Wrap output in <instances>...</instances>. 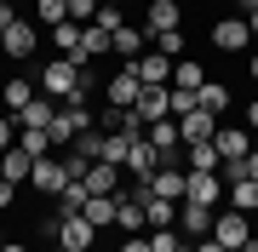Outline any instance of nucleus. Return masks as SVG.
<instances>
[{"mask_svg":"<svg viewBox=\"0 0 258 252\" xmlns=\"http://www.w3.org/2000/svg\"><path fill=\"white\" fill-rule=\"evenodd\" d=\"M103 98H109V109H138V98H144V75H138V63H120L109 80H103Z\"/></svg>","mask_w":258,"mask_h":252,"instance_id":"f257e3e1","label":"nucleus"},{"mask_svg":"<svg viewBox=\"0 0 258 252\" xmlns=\"http://www.w3.org/2000/svg\"><path fill=\"white\" fill-rule=\"evenodd\" d=\"M212 241H224L230 252H247L258 235H252V218L247 212H235V206H224L218 218H212Z\"/></svg>","mask_w":258,"mask_h":252,"instance_id":"f03ea898","label":"nucleus"},{"mask_svg":"<svg viewBox=\"0 0 258 252\" xmlns=\"http://www.w3.org/2000/svg\"><path fill=\"white\" fill-rule=\"evenodd\" d=\"M29 189L35 195H46V201H57L69 189V166H63V155H40L35 160V178H29Z\"/></svg>","mask_w":258,"mask_h":252,"instance_id":"7ed1b4c3","label":"nucleus"},{"mask_svg":"<svg viewBox=\"0 0 258 252\" xmlns=\"http://www.w3.org/2000/svg\"><path fill=\"white\" fill-rule=\"evenodd\" d=\"M207 40H212V52H247L252 46V29H247V18H218V23H212L207 29Z\"/></svg>","mask_w":258,"mask_h":252,"instance_id":"20e7f679","label":"nucleus"},{"mask_svg":"<svg viewBox=\"0 0 258 252\" xmlns=\"http://www.w3.org/2000/svg\"><path fill=\"white\" fill-rule=\"evenodd\" d=\"M98 246V229L86 224L81 212L75 218H57V252H92Z\"/></svg>","mask_w":258,"mask_h":252,"instance_id":"39448f33","label":"nucleus"},{"mask_svg":"<svg viewBox=\"0 0 258 252\" xmlns=\"http://www.w3.org/2000/svg\"><path fill=\"white\" fill-rule=\"evenodd\" d=\"M144 189H149V195H166V201H184V195H189V172H184V166H166V160H161V172H149V178H144Z\"/></svg>","mask_w":258,"mask_h":252,"instance_id":"423d86ee","label":"nucleus"},{"mask_svg":"<svg viewBox=\"0 0 258 252\" xmlns=\"http://www.w3.org/2000/svg\"><path fill=\"white\" fill-rule=\"evenodd\" d=\"M35 46H40V23L18 18V23L6 29V57H12V63H29V57H35Z\"/></svg>","mask_w":258,"mask_h":252,"instance_id":"0eeeda50","label":"nucleus"},{"mask_svg":"<svg viewBox=\"0 0 258 252\" xmlns=\"http://www.w3.org/2000/svg\"><path fill=\"white\" fill-rule=\"evenodd\" d=\"M144 29H149V40H155V35H172V29H184V6H178V0H149Z\"/></svg>","mask_w":258,"mask_h":252,"instance_id":"6e6552de","label":"nucleus"},{"mask_svg":"<svg viewBox=\"0 0 258 252\" xmlns=\"http://www.w3.org/2000/svg\"><path fill=\"white\" fill-rule=\"evenodd\" d=\"M98 57H115L109 52V29H98V23H81V46H75V63H98Z\"/></svg>","mask_w":258,"mask_h":252,"instance_id":"1a4fd4ad","label":"nucleus"},{"mask_svg":"<svg viewBox=\"0 0 258 252\" xmlns=\"http://www.w3.org/2000/svg\"><path fill=\"white\" fill-rule=\"evenodd\" d=\"M212 143H218L224 160H247V155H252V132H247V126H224V121H218Z\"/></svg>","mask_w":258,"mask_h":252,"instance_id":"9d476101","label":"nucleus"},{"mask_svg":"<svg viewBox=\"0 0 258 252\" xmlns=\"http://www.w3.org/2000/svg\"><path fill=\"white\" fill-rule=\"evenodd\" d=\"M212 206H201V201H178V229L189 235V241H201V235H212Z\"/></svg>","mask_w":258,"mask_h":252,"instance_id":"9b49d317","label":"nucleus"},{"mask_svg":"<svg viewBox=\"0 0 258 252\" xmlns=\"http://www.w3.org/2000/svg\"><path fill=\"white\" fill-rule=\"evenodd\" d=\"M12 121H18V132H46V126L57 121V98H46V92H40L29 109H18V115H12Z\"/></svg>","mask_w":258,"mask_h":252,"instance_id":"f8f14e48","label":"nucleus"},{"mask_svg":"<svg viewBox=\"0 0 258 252\" xmlns=\"http://www.w3.org/2000/svg\"><path fill=\"white\" fill-rule=\"evenodd\" d=\"M144 40H149V29H132V23H120L115 35H109V52L120 57V63H138V57H144Z\"/></svg>","mask_w":258,"mask_h":252,"instance_id":"ddd939ff","label":"nucleus"},{"mask_svg":"<svg viewBox=\"0 0 258 252\" xmlns=\"http://www.w3.org/2000/svg\"><path fill=\"white\" fill-rule=\"evenodd\" d=\"M81 184H86V195H120V166L115 160H92Z\"/></svg>","mask_w":258,"mask_h":252,"instance_id":"4468645a","label":"nucleus"},{"mask_svg":"<svg viewBox=\"0 0 258 252\" xmlns=\"http://www.w3.org/2000/svg\"><path fill=\"white\" fill-rule=\"evenodd\" d=\"M115 229H120V235H144V229H149L144 195H138V189H132V195H120V206H115Z\"/></svg>","mask_w":258,"mask_h":252,"instance_id":"2eb2a0df","label":"nucleus"},{"mask_svg":"<svg viewBox=\"0 0 258 252\" xmlns=\"http://www.w3.org/2000/svg\"><path fill=\"white\" fill-rule=\"evenodd\" d=\"M224 189H230V184H224L218 172H189V195H184V201H201V206H212V212H218Z\"/></svg>","mask_w":258,"mask_h":252,"instance_id":"dca6fc26","label":"nucleus"},{"mask_svg":"<svg viewBox=\"0 0 258 252\" xmlns=\"http://www.w3.org/2000/svg\"><path fill=\"white\" fill-rule=\"evenodd\" d=\"M120 172H132V178H138V184H144V178L149 172H161V149H155V143H132V149H126V160H120Z\"/></svg>","mask_w":258,"mask_h":252,"instance_id":"f3484780","label":"nucleus"},{"mask_svg":"<svg viewBox=\"0 0 258 252\" xmlns=\"http://www.w3.org/2000/svg\"><path fill=\"white\" fill-rule=\"evenodd\" d=\"M132 189L144 195V218H149V229H172V224H178V201H166V195H149L144 184H132Z\"/></svg>","mask_w":258,"mask_h":252,"instance_id":"a211bd4d","label":"nucleus"},{"mask_svg":"<svg viewBox=\"0 0 258 252\" xmlns=\"http://www.w3.org/2000/svg\"><path fill=\"white\" fill-rule=\"evenodd\" d=\"M138 115L149 126L155 121H166V115H172V86H144V98H138Z\"/></svg>","mask_w":258,"mask_h":252,"instance_id":"6ab92c4d","label":"nucleus"},{"mask_svg":"<svg viewBox=\"0 0 258 252\" xmlns=\"http://www.w3.org/2000/svg\"><path fill=\"white\" fill-rule=\"evenodd\" d=\"M35 98H40V92H35V80H23V75H6V80H0V103H6L12 115H18V109H29Z\"/></svg>","mask_w":258,"mask_h":252,"instance_id":"aec40b11","label":"nucleus"},{"mask_svg":"<svg viewBox=\"0 0 258 252\" xmlns=\"http://www.w3.org/2000/svg\"><path fill=\"white\" fill-rule=\"evenodd\" d=\"M224 166V155H218V143H184V172H218Z\"/></svg>","mask_w":258,"mask_h":252,"instance_id":"412c9836","label":"nucleus"},{"mask_svg":"<svg viewBox=\"0 0 258 252\" xmlns=\"http://www.w3.org/2000/svg\"><path fill=\"white\" fill-rule=\"evenodd\" d=\"M195 103H201V109L212 115V121H224V115H230V103H235V98H230V86H224V80H207L201 92H195Z\"/></svg>","mask_w":258,"mask_h":252,"instance_id":"4be33fe9","label":"nucleus"},{"mask_svg":"<svg viewBox=\"0 0 258 252\" xmlns=\"http://www.w3.org/2000/svg\"><path fill=\"white\" fill-rule=\"evenodd\" d=\"M138 75H144V86H172V57L166 52H144L138 57Z\"/></svg>","mask_w":258,"mask_h":252,"instance_id":"5701e85b","label":"nucleus"},{"mask_svg":"<svg viewBox=\"0 0 258 252\" xmlns=\"http://www.w3.org/2000/svg\"><path fill=\"white\" fill-rule=\"evenodd\" d=\"M212 132H218V121H212L207 109H189L184 121H178V138H184V143H207Z\"/></svg>","mask_w":258,"mask_h":252,"instance_id":"b1692460","label":"nucleus"},{"mask_svg":"<svg viewBox=\"0 0 258 252\" xmlns=\"http://www.w3.org/2000/svg\"><path fill=\"white\" fill-rule=\"evenodd\" d=\"M115 206H120V195H92L81 218H86L92 229H115Z\"/></svg>","mask_w":258,"mask_h":252,"instance_id":"393cba45","label":"nucleus"},{"mask_svg":"<svg viewBox=\"0 0 258 252\" xmlns=\"http://www.w3.org/2000/svg\"><path fill=\"white\" fill-rule=\"evenodd\" d=\"M6 178H12V184H29V178H35V155H29L23 143L6 149Z\"/></svg>","mask_w":258,"mask_h":252,"instance_id":"a878e982","label":"nucleus"},{"mask_svg":"<svg viewBox=\"0 0 258 252\" xmlns=\"http://www.w3.org/2000/svg\"><path fill=\"white\" fill-rule=\"evenodd\" d=\"M172 86H189V92H201V86H207V69L195 63V57H178V63H172Z\"/></svg>","mask_w":258,"mask_h":252,"instance_id":"bb28decb","label":"nucleus"},{"mask_svg":"<svg viewBox=\"0 0 258 252\" xmlns=\"http://www.w3.org/2000/svg\"><path fill=\"white\" fill-rule=\"evenodd\" d=\"M149 252H195V246L184 241V229L172 224V229H149Z\"/></svg>","mask_w":258,"mask_h":252,"instance_id":"cd10ccee","label":"nucleus"},{"mask_svg":"<svg viewBox=\"0 0 258 252\" xmlns=\"http://www.w3.org/2000/svg\"><path fill=\"white\" fill-rule=\"evenodd\" d=\"M46 35H52V46H57V57H75V46H81V23H57V29H46Z\"/></svg>","mask_w":258,"mask_h":252,"instance_id":"c85d7f7f","label":"nucleus"},{"mask_svg":"<svg viewBox=\"0 0 258 252\" xmlns=\"http://www.w3.org/2000/svg\"><path fill=\"white\" fill-rule=\"evenodd\" d=\"M35 23H40V29L69 23V0H35Z\"/></svg>","mask_w":258,"mask_h":252,"instance_id":"c756f323","label":"nucleus"},{"mask_svg":"<svg viewBox=\"0 0 258 252\" xmlns=\"http://www.w3.org/2000/svg\"><path fill=\"white\" fill-rule=\"evenodd\" d=\"M230 206H235V212H258V184H252V178H241V184H230Z\"/></svg>","mask_w":258,"mask_h":252,"instance_id":"7c9ffc66","label":"nucleus"},{"mask_svg":"<svg viewBox=\"0 0 258 252\" xmlns=\"http://www.w3.org/2000/svg\"><path fill=\"white\" fill-rule=\"evenodd\" d=\"M69 149H81L86 160H98V155H103V132H98V126H92V132H81V138H75Z\"/></svg>","mask_w":258,"mask_h":252,"instance_id":"2f4dec72","label":"nucleus"},{"mask_svg":"<svg viewBox=\"0 0 258 252\" xmlns=\"http://www.w3.org/2000/svg\"><path fill=\"white\" fill-rule=\"evenodd\" d=\"M189 109H201V103H195V92H189V86H172V121H184Z\"/></svg>","mask_w":258,"mask_h":252,"instance_id":"473e14b6","label":"nucleus"},{"mask_svg":"<svg viewBox=\"0 0 258 252\" xmlns=\"http://www.w3.org/2000/svg\"><path fill=\"white\" fill-rule=\"evenodd\" d=\"M92 23H98V29H109V35H115V29L126 23V18H120V6H98V18H92Z\"/></svg>","mask_w":258,"mask_h":252,"instance_id":"72a5a7b5","label":"nucleus"},{"mask_svg":"<svg viewBox=\"0 0 258 252\" xmlns=\"http://www.w3.org/2000/svg\"><path fill=\"white\" fill-rule=\"evenodd\" d=\"M12 143H18V121H12V115H0V155H6Z\"/></svg>","mask_w":258,"mask_h":252,"instance_id":"f704fd0d","label":"nucleus"},{"mask_svg":"<svg viewBox=\"0 0 258 252\" xmlns=\"http://www.w3.org/2000/svg\"><path fill=\"white\" fill-rule=\"evenodd\" d=\"M12 201H18V184H12V178H0V212H6Z\"/></svg>","mask_w":258,"mask_h":252,"instance_id":"c9c22d12","label":"nucleus"},{"mask_svg":"<svg viewBox=\"0 0 258 252\" xmlns=\"http://www.w3.org/2000/svg\"><path fill=\"white\" fill-rule=\"evenodd\" d=\"M120 252H149V235H126V241H120Z\"/></svg>","mask_w":258,"mask_h":252,"instance_id":"e433bc0d","label":"nucleus"},{"mask_svg":"<svg viewBox=\"0 0 258 252\" xmlns=\"http://www.w3.org/2000/svg\"><path fill=\"white\" fill-rule=\"evenodd\" d=\"M195 252H230V246H224V241H212V235H201V241H189Z\"/></svg>","mask_w":258,"mask_h":252,"instance_id":"4c0bfd02","label":"nucleus"},{"mask_svg":"<svg viewBox=\"0 0 258 252\" xmlns=\"http://www.w3.org/2000/svg\"><path fill=\"white\" fill-rule=\"evenodd\" d=\"M18 23V6H12V0H0V29H12Z\"/></svg>","mask_w":258,"mask_h":252,"instance_id":"58836bf2","label":"nucleus"},{"mask_svg":"<svg viewBox=\"0 0 258 252\" xmlns=\"http://www.w3.org/2000/svg\"><path fill=\"white\" fill-rule=\"evenodd\" d=\"M252 126H258V98L247 103V132H252Z\"/></svg>","mask_w":258,"mask_h":252,"instance_id":"ea45409f","label":"nucleus"},{"mask_svg":"<svg viewBox=\"0 0 258 252\" xmlns=\"http://www.w3.org/2000/svg\"><path fill=\"white\" fill-rule=\"evenodd\" d=\"M0 252H29V241H0Z\"/></svg>","mask_w":258,"mask_h":252,"instance_id":"a19ab883","label":"nucleus"},{"mask_svg":"<svg viewBox=\"0 0 258 252\" xmlns=\"http://www.w3.org/2000/svg\"><path fill=\"white\" fill-rule=\"evenodd\" d=\"M247 75H252V80H258V46H252V52H247Z\"/></svg>","mask_w":258,"mask_h":252,"instance_id":"79ce46f5","label":"nucleus"},{"mask_svg":"<svg viewBox=\"0 0 258 252\" xmlns=\"http://www.w3.org/2000/svg\"><path fill=\"white\" fill-rule=\"evenodd\" d=\"M247 178H252V184H258V149L247 155Z\"/></svg>","mask_w":258,"mask_h":252,"instance_id":"37998d69","label":"nucleus"},{"mask_svg":"<svg viewBox=\"0 0 258 252\" xmlns=\"http://www.w3.org/2000/svg\"><path fill=\"white\" fill-rule=\"evenodd\" d=\"M0 52H6V29H0Z\"/></svg>","mask_w":258,"mask_h":252,"instance_id":"c03bdc74","label":"nucleus"},{"mask_svg":"<svg viewBox=\"0 0 258 252\" xmlns=\"http://www.w3.org/2000/svg\"><path fill=\"white\" fill-rule=\"evenodd\" d=\"M0 178H6V155H0Z\"/></svg>","mask_w":258,"mask_h":252,"instance_id":"a18cd8bd","label":"nucleus"},{"mask_svg":"<svg viewBox=\"0 0 258 252\" xmlns=\"http://www.w3.org/2000/svg\"><path fill=\"white\" fill-rule=\"evenodd\" d=\"M247 252H258V241H252V246H247Z\"/></svg>","mask_w":258,"mask_h":252,"instance_id":"49530a36","label":"nucleus"},{"mask_svg":"<svg viewBox=\"0 0 258 252\" xmlns=\"http://www.w3.org/2000/svg\"><path fill=\"white\" fill-rule=\"evenodd\" d=\"M92 252H103V246H92Z\"/></svg>","mask_w":258,"mask_h":252,"instance_id":"de8ad7c7","label":"nucleus"},{"mask_svg":"<svg viewBox=\"0 0 258 252\" xmlns=\"http://www.w3.org/2000/svg\"><path fill=\"white\" fill-rule=\"evenodd\" d=\"M29 6H35V0H29Z\"/></svg>","mask_w":258,"mask_h":252,"instance_id":"09e8293b","label":"nucleus"}]
</instances>
